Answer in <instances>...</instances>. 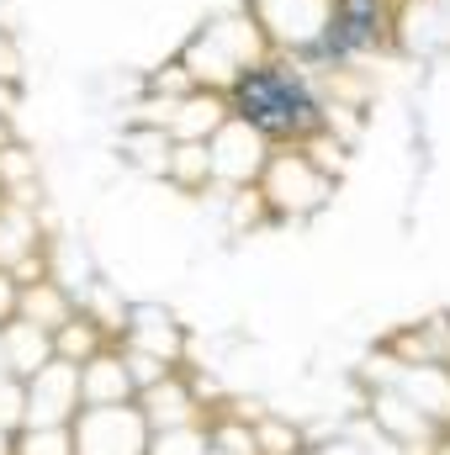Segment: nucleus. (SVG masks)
Segmentation results:
<instances>
[{"label":"nucleus","mask_w":450,"mask_h":455,"mask_svg":"<svg viewBox=\"0 0 450 455\" xmlns=\"http://www.w3.org/2000/svg\"><path fill=\"white\" fill-rule=\"evenodd\" d=\"M233 101H238V112L249 116L254 127H265V132H276V138H286V132L318 122L313 96H308L302 80L286 75V69H254V75H244V80L233 85Z\"/></svg>","instance_id":"nucleus-1"},{"label":"nucleus","mask_w":450,"mask_h":455,"mask_svg":"<svg viewBox=\"0 0 450 455\" xmlns=\"http://www.w3.org/2000/svg\"><path fill=\"white\" fill-rule=\"evenodd\" d=\"M376 16H382V5H376V0H344V16H339V27L329 32V48L344 53V48L371 43V37H376Z\"/></svg>","instance_id":"nucleus-2"}]
</instances>
